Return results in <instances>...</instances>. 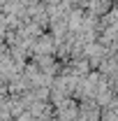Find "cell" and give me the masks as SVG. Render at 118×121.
Returning <instances> with one entry per match:
<instances>
[{"label": "cell", "mask_w": 118, "mask_h": 121, "mask_svg": "<svg viewBox=\"0 0 118 121\" xmlns=\"http://www.w3.org/2000/svg\"><path fill=\"white\" fill-rule=\"evenodd\" d=\"M30 54H32V56H53V54H56V37L42 33V35L32 42Z\"/></svg>", "instance_id": "cell-1"}]
</instances>
